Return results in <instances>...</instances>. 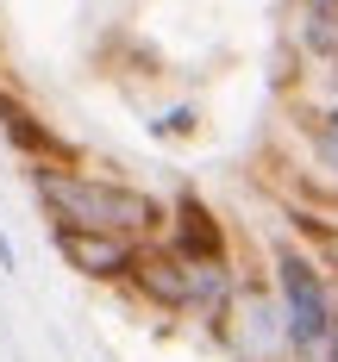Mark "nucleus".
<instances>
[{
    "label": "nucleus",
    "instance_id": "nucleus-1",
    "mask_svg": "<svg viewBox=\"0 0 338 362\" xmlns=\"http://www.w3.org/2000/svg\"><path fill=\"white\" fill-rule=\"evenodd\" d=\"M32 200L44 225H88V231H125V238H163L169 231V200H157L150 187L69 169V163H32Z\"/></svg>",
    "mask_w": 338,
    "mask_h": 362
},
{
    "label": "nucleus",
    "instance_id": "nucleus-2",
    "mask_svg": "<svg viewBox=\"0 0 338 362\" xmlns=\"http://www.w3.org/2000/svg\"><path fill=\"white\" fill-rule=\"evenodd\" d=\"M269 288L288 313V337H295V362H326V337H332V300L338 281H326V262L300 244H276L269 250Z\"/></svg>",
    "mask_w": 338,
    "mask_h": 362
},
{
    "label": "nucleus",
    "instance_id": "nucleus-3",
    "mask_svg": "<svg viewBox=\"0 0 338 362\" xmlns=\"http://www.w3.org/2000/svg\"><path fill=\"white\" fill-rule=\"evenodd\" d=\"M213 344L232 362H295V337H288V313H282L276 288L269 281H238V300L220 319Z\"/></svg>",
    "mask_w": 338,
    "mask_h": 362
},
{
    "label": "nucleus",
    "instance_id": "nucleus-4",
    "mask_svg": "<svg viewBox=\"0 0 338 362\" xmlns=\"http://www.w3.org/2000/svg\"><path fill=\"white\" fill-rule=\"evenodd\" d=\"M50 250L63 256V269L94 281V288H125L145 238H125V231H88V225H50Z\"/></svg>",
    "mask_w": 338,
    "mask_h": 362
},
{
    "label": "nucleus",
    "instance_id": "nucleus-5",
    "mask_svg": "<svg viewBox=\"0 0 338 362\" xmlns=\"http://www.w3.org/2000/svg\"><path fill=\"white\" fill-rule=\"evenodd\" d=\"M194 275H201V262H194L188 250H176L169 238H145L138 269H132V281H125V288L138 293L145 306H157V313L188 319V306H194Z\"/></svg>",
    "mask_w": 338,
    "mask_h": 362
},
{
    "label": "nucleus",
    "instance_id": "nucleus-6",
    "mask_svg": "<svg viewBox=\"0 0 338 362\" xmlns=\"http://www.w3.org/2000/svg\"><path fill=\"white\" fill-rule=\"evenodd\" d=\"M176 250L188 256H225V225L213 218V206L194 194V187H182L176 200H169V231H163Z\"/></svg>",
    "mask_w": 338,
    "mask_h": 362
},
{
    "label": "nucleus",
    "instance_id": "nucleus-7",
    "mask_svg": "<svg viewBox=\"0 0 338 362\" xmlns=\"http://www.w3.org/2000/svg\"><path fill=\"white\" fill-rule=\"evenodd\" d=\"M0 138L19 150V156H32V163H63V144H57V132L38 119L13 88H0Z\"/></svg>",
    "mask_w": 338,
    "mask_h": 362
},
{
    "label": "nucleus",
    "instance_id": "nucleus-8",
    "mask_svg": "<svg viewBox=\"0 0 338 362\" xmlns=\"http://www.w3.org/2000/svg\"><path fill=\"white\" fill-rule=\"evenodd\" d=\"M295 50L307 63L338 57V0H295Z\"/></svg>",
    "mask_w": 338,
    "mask_h": 362
},
{
    "label": "nucleus",
    "instance_id": "nucleus-9",
    "mask_svg": "<svg viewBox=\"0 0 338 362\" xmlns=\"http://www.w3.org/2000/svg\"><path fill=\"white\" fill-rule=\"evenodd\" d=\"M307 144H313V163L338 181V94L313 112V119H307Z\"/></svg>",
    "mask_w": 338,
    "mask_h": 362
},
{
    "label": "nucleus",
    "instance_id": "nucleus-10",
    "mask_svg": "<svg viewBox=\"0 0 338 362\" xmlns=\"http://www.w3.org/2000/svg\"><path fill=\"white\" fill-rule=\"evenodd\" d=\"M194 132H201V107L194 100H176V107H163L157 119H145V138H157V144H182Z\"/></svg>",
    "mask_w": 338,
    "mask_h": 362
},
{
    "label": "nucleus",
    "instance_id": "nucleus-11",
    "mask_svg": "<svg viewBox=\"0 0 338 362\" xmlns=\"http://www.w3.org/2000/svg\"><path fill=\"white\" fill-rule=\"evenodd\" d=\"M0 275H19V250H13V238H6V225H0Z\"/></svg>",
    "mask_w": 338,
    "mask_h": 362
},
{
    "label": "nucleus",
    "instance_id": "nucleus-12",
    "mask_svg": "<svg viewBox=\"0 0 338 362\" xmlns=\"http://www.w3.org/2000/svg\"><path fill=\"white\" fill-rule=\"evenodd\" d=\"M326 362H338V300H332V337H326Z\"/></svg>",
    "mask_w": 338,
    "mask_h": 362
},
{
    "label": "nucleus",
    "instance_id": "nucleus-13",
    "mask_svg": "<svg viewBox=\"0 0 338 362\" xmlns=\"http://www.w3.org/2000/svg\"><path fill=\"white\" fill-rule=\"evenodd\" d=\"M326 262H332V275H338V231H326Z\"/></svg>",
    "mask_w": 338,
    "mask_h": 362
},
{
    "label": "nucleus",
    "instance_id": "nucleus-14",
    "mask_svg": "<svg viewBox=\"0 0 338 362\" xmlns=\"http://www.w3.org/2000/svg\"><path fill=\"white\" fill-rule=\"evenodd\" d=\"M0 169H6V150H0Z\"/></svg>",
    "mask_w": 338,
    "mask_h": 362
},
{
    "label": "nucleus",
    "instance_id": "nucleus-15",
    "mask_svg": "<svg viewBox=\"0 0 338 362\" xmlns=\"http://www.w3.org/2000/svg\"><path fill=\"white\" fill-rule=\"evenodd\" d=\"M332 200H338V181H332Z\"/></svg>",
    "mask_w": 338,
    "mask_h": 362
}]
</instances>
